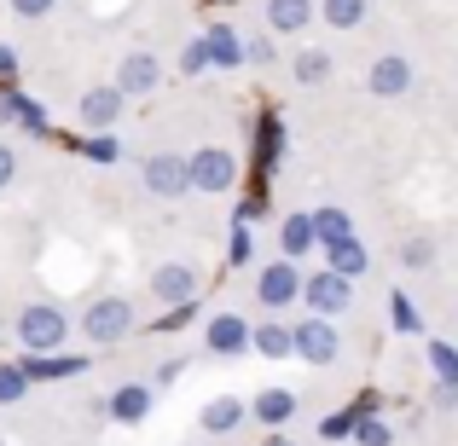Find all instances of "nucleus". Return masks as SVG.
Segmentation results:
<instances>
[{
  "mask_svg": "<svg viewBox=\"0 0 458 446\" xmlns=\"http://www.w3.org/2000/svg\"><path fill=\"white\" fill-rule=\"evenodd\" d=\"M123 105H128V93L116 88V81H105V88H88V93H81L76 116H81V128H93V134H111V128L123 122Z\"/></svg>",
  "mask_w": 458,
  "mask_h": 446,
  "instance_id": "obj_10",
  "label": "nucleus"
},
{
  "mask_svg": "<svg viewBox=\"0 0 458 446\" xmlns=\"http://www.w3.org/2000/svg\"><path fill=\"white\" fill-rule=\"evenodd\" d=\"M401 267H406V273L436 267V244H429V238H406V244H401Z\"/></svg>",
  "mask_w": 458,
  "mask_h": 446,
  "instance_id": "obj_32",
  "label": "nucleus"
},
{
  "mask_svg": "<svg viewBox=\"0 0 458 446\" xmlns=\"http://www.w3.org/2000/svg\"><path fill=\"white\" fill-rule=\"evenodd\" d=\"M279 156H284V122L267 111V116H261V128H256V174H273Z\"/></svg>",
  "mask_w": 458,
  "mask_h": 446,
  "instance_id": "obj_20",
  "label": "nucleus"
},
{
  "mask_svg": "<svg viewBox=\"0 0 458 446\" xmlns=\"http://www.w3.org/2000/svg\"><path fill=\"white\" fill-rule=\"evenodd\" d=\"M267 446H302V441H284V435H273V441H267Z\"/></svg>",
  "mask_w": 458,
  "mask_h": 446,
  "instance_id": "obj_42",
  "label": "nucleus"
},
{
  "mask_svg": "<svg viewBox=\"0 0 458 446\" xmlns=\"http://www.w3.org/2000/svg\"><path fill=\"white\" fill-rule=\"evenodd\" d=\"M313 23V0H267V29L273 35H296Z\"/></svg>",
  "mask_w": 458,
  "mask_h": 446,
  "instance_id": "obj_22",
  "label": "nucleus"
},
{
  "mask_svg": "<svg viewBox=\"0 0 458 446\" xmlns=\"http://www.w3.org/2000/svg\"><path fill=\"white\" fill-rule=\"evenodd\" d=\"M319 18L331 29H360L366 23V0H319Z\"/></svg>",
  "mask_w": 458,
  "mask_h": 446,
  "instance_id": "obj_26",
  "label": "nucleus"
},
{
  "mask_svg": "<svg viewBox=\"0 0 458 446\" xmlns=\"http://www.w3.org/2000/svg\"><path fill=\"white\" fill-rule=\"evenodd\" d=\"M53 6H58V0H12V12H18V18H53Z\"/></svg>",
  "mask_w": 458,
  "mask_h": 446,
  "instance_id": "obj_37",
  "label": "nucleus"
},
{
  "mask_svg": "<svg viewBox=\"0 0 458 446\" xmlns=\"http://www.w3.org/2000/svg\"><path fill=\"white\" fill-rule=\"evenodd\" d=\"M116 88H123L128 99H151V93L163 88V58L146 53V46H140V53H128L123 64H116Z\"/></svg>",
  "mask_w": 458,
  "mask_h": 446,
  "instance_id": "obj_11",
  "label": "nucleus"
},
{
  "mask_svg": "<svg viewBox=\"0 0 458 446\" xmlns=\"http://www.w3.org/2000/svg\"><path fill=\"white\" fill-rule=\"evenodd\" d=\"M12 180H18V151H12V146H0V191H6Z\"/></svg>",
  "mask_w": 458,
  "mask_h": 446,
  "instance_id": "obj_41",
  "label": "nucleus"
},
{
  "mask_svg": "<svg viewBox=\"0 0 458 446\" xmlns=\"http://www.w3.org/2000/svg\"><path fill=\"white\" fill-rule=\"evenodd\" d=\"M389 324H394L401 336H418V331H424V319H418V307H412V296H406V290L389 296Z\"/></svg>",
  "mask_w": 458,
  "mask_h": 446,
  "instance_id": "obj_29",
  "label": "nucleus"
},
{
  "mask_svg": "<svg viewBox=\"0 0 458 446\" xmlns=\"http://www.w3.org/2000/svg\"><path fill=\"white\" fill-rule=\"evenodd\" d=\"M244 417H250V406L238 400V394H215V400L203 406L198 424H203V435H233V429L244 424Z\"/></svg>",
  "mask_w": 458,
  "mask_h": 446,
  "instance_id": "obj_17",
  "label": "nucleus"
},
{
  "mask_svg": "<svg viewBox=\"0 0 458 446\" xmlns=\"http://www.w3.org/2000/svg\"><path fill=\"white\" fill-rule=\"evenodd\" d=\"M209 64H215V58H209V41H203V35H191V41L180 46V76H203Z\"/></svg>",
  "mask_w": 458,
  "mask_h": 446,
  "instance_id": "obj_31",
  "label": "nucleus"
},
{
  "mask_svg": "<svg viewBox=\"0 0 458 446\" xmlns=\"http://www.w3.org/2000/svg\"><path fill=\"white\" fill-rule=\"evenodd\" d=\"M140 186L151 191V198H186L191 191V156L180 151H157L140 163Z\"/></svg>",
  "mask_w": 458,
  "mask_h": 446,
  "instance_id": "obj_5",
  "label": "nucleus"
},
{
  "mask_svg": "<svg viewBox=\"0 0 458 446\" xmlns=\"http://www.w3.org/2000/svg\"><path fill=\"white\" fill-rule=\"evenodd\" d=\"M313 232H319V249L336 244V238H354V221L343 209H313Z\"/></svg>",
  "mask_w": 458,
  "mask_h": 446,
  "instance_id": "obj_27",
  "label": "nucleus"
},
{
  "mask_svg": "<svg viewBox=\"0 0 458 446\" xmlns=\"http://www.w3.org/2000/svg\"><path fill=\"white\" fill-rule=\"evenodd\" d=\"M394 441V429L383 424V417H360V429H354V446H389Z\"/></svg>",
  "mask_w": 458,
  "mask_h": 446,
  "instance_id": "obj_33",
  "label": "nucleus"
},
{
  "mask_svg": "<svg viewBox=\"0 0 458 446\" xmlns=\"http://www.w3.org/2000/svg\"><path fill=\"white\" fill-rule=\"evenodd\" d=\"M348 301H354V279H343V273H308L302 284V307L319 313V319H336V313H348Z\"/></svg>",
  "mask_w": 458,
  "mask_h": 446,
  "instance_id": "obj_7",
  "label": "nucleus"
},
{
  "mask_svg": "<svg viewBox=\"0 0 458 446\" xmlns=\"http://www.w3.org/2000/svg\"><path fill=\"white\" fill-rule=\"evenodd\" d=\"M238 174H244V163H238L226 146L191 151V191H203V198H226V191L238 186Z\"/></svg>",
  "mask_w": 458,
  "mask_h": 446,
  "instance_id": "obj_3",
  "label": "nucleus"
},
{
  "mask_svg": "<svg viewBox=\"0 0 458 446\" xmlns=\"http://www.w3.org/2000/svg\"><path fill=\"white\" fill-rule=\"evenodd\" d=\"M325 267L343 273V279H360V273H366V244H360V238H336V244H325Z\"/></svg>",
  "mask_w": 458,
  "mask_h": 446,
  "instance_id": "obj_24",
  "label": "nucleus"
},
{
  "mask_svg": "<svg viewBox=\"0 0 458 446\" xmlns=\"http://www.w3.org/2000/svg\"><path fill=\"white\" fill-rule=\"evenodd\" d=\"M88 156H93V163H116V139L111 134H93L88 139Z\"/></svg>",
  "mask_w": 458,
  "mask_h": 446,
  "instance_id": "obj_38",
  "label": "nucleus"
},
{
  "mask_svg": "<svg viewBox=\"0 0 458 446\" xmlns=\"http://www.w3.org/2000/svg\"><path fill=\"white\" fill-rule=\"evenodd\" d=\"M371 406H377V394H360V400L343 406V412H325L319 417V441H354L360 417H371Z\"/></svg>",
  "mask_w": 458,
  "mask_h": 446,
  "instance_id": "obj_16",
  "label": "nucleus"
},
{
  "mask_svg": "<svg viewBox=\"0 0 458 446\" xmlns=\"http://www.w3.org/2000/svg\"><path fill=\"white\" fill-rule=\"evenodd\" d=\"M191 319H198V301H186V307H168L163 319L151 324V331H180V324H191Z\"/></svg>",
  "mask_w": 458,
  "mask_h": 446,
  "instance_id": "obj_36",
  "label": "nucleus"
},
{
  "mask_svg": "<svg viewBox=\"0 0 458 446\" xmlns=\"http://www.w3.org/2000/svg\"><path fill=\"white\" fill-rule=\"evenodd\" d=\"M331 53H319V46H308V53H296L291 58V76L302 81V88H319V81H331Z\"/></svg>",
  "mask_w": 458,
  "mask_h": 446,
  "instance_id": "obj_25",
  "label": "nucleus"
},
{
  "mask_svg": "<svg viewBox=\"0 0 458 446\" xmlns=\"http://www.w3.org/2000/svg\"><path fill=\"white\" fill-rule=\"evenodd\" d=\"M250 348H256L261 359H291V354H296V331H291L284 319H261V324H256V342H250Z\"/></svg>",
  "mask_w": 458,
  "mask_h": 446,
  "instance_id": "obj_19",
  "label": "nucleus"
},
{
  "mask_svg": "<svg viewBox=\"0 0 458 446\" xmlns=\"http://www.w3.org/2000/svg\"><path fill=\"white\" fill-rule=\"evenodd\" d=\"M250 417H261L267 429H284V424L296 417V394H291V389H261L256 406H250Z\"/></svg>",
  "mask_w": 458,
  "mask_h": 446,
  "instance_id": "obj_21",
  "label": "nucleus"
},
{
  "mask_svg": "<svg viewBox=\"0 0 458 446\" xmlns=\"http://www.w3.org/2000/svg\"><path fill=\"white\" fill-rule=\"evenodd\" d=\"M0 122H23L35 139H53V122H47V111L35 99H23L18 88H6V99H0Z\"/></svg>",
  "mask_w": 458,
  "mask_h": 446,
  "instance_id": "obj_15",
  "label": "nucleus"
},
{
  "mask_svg": "<svg viewBox=\"0 0 458 446\" xmlns=\"http://www.w3.org/2000/svg\"><path fill=\"white\" fill-rule=\"evenodd\" d=\"M146 290H151V301H163V307H186V301H198V290H203V273L191 267V261H163Z\"/></svg>",
  "mask_w": 458,
  "mask_h": 446,
  "instance_id": "obj_6",
  "label": "nucleus"
},
{
  "mask_svg": "<svg viewBox=\"0 0 458 446\" xmlns=\"http://www.w3.org/2000/svg\"><path fill=\"white\" fill-rule=\"evenodd\" d=\"M18 366L30 383H58V377H81L88 354H18Z\"/></svg>",
  "mask_w": 458,
  "mask_h": 446,
  "instance_id": "obj_14",
  "label": "nucleus"
},
{
  "mask_svg": "<svg viewBox=\"0 0 458 446\" xmlns=\"http://www.w3.org/2000/svg\"><path fill=\"white\" fill-rule=\"evenodd\" d=\"M203 41H209V58L221 70H238V64H244V41H238L233 23H209V29H203Z\"/></svg>",
  "mask_w": 458,
  "mask_h": 446,
  "instance_id": "obj_23",
  "label": "nucleus"
},
{
  "mask_svg": "<svg viewBox=\"0 0 458 446\" xmlns=\"http://www.w3.org/2000/svg\"><path fill=\"white\" fill-rule=\"evenodd\" d=\"M30 394V377H23L18 359H0V406H18Z\"/></svg>",
  "mask_w": 458,
  "mask_h": 446,
  "instance_id": "obj_30",
  "label": "nucleus"
},
{
  "mask_svg": "<svg viewBox=\"0 0 458 446\" xmlns=\"http://www.w3.org/2000/svg\"><path fill=\"white\" fill-rule=\"evenodd\" d=\"M406 88H412V64H406L401 53H383L377 64L366 70V93L371 99H401Z\"/></svg>",
  "mask_w": 458,
  "mask_h": 446,
  "instance_id": "obj_12",
  "label": "nucleus"
},
{
  "mask_svg": "<svg viewBox=\"0 0 458 446\" xmlns=\"http://www.w3.org/2000/svg\"><path fill=\"white\" fill-rule=\"evenodd\" d=\"M18 81V46H0V88Z\"/></svg>",
  "mask_w": 458,
  "mask_h": 446,
  "instance_id": "obj_40",
  "label": "nucleus"
},
{
  "mask_svg": "<svg viewBox=\"0 0 458 446\" xmlns=\"http://www.w3.org/2000/svg\"><path fill=\"white\" fill-rule=\"evenodd\" d=\"M250 342H256V324L244 319V313H209V324H203V348L209 354H221V359H233V354H250Z\"/></svg>",
  "mask_w": 458,
  "mask_h": 446,
  "instance_id": "obj_9",
  "label": "nucleus"
},
{
  "mask_svg": "<svg viewBox=\"0 0 458 446\" xmlns=\"http://www.w3.org/2000/svg\"><path fill=\"white\" fill-rule=\"evenodd\" d=\"M18 348L23 354H58L64 348V336H70V313L58 307V301H30V307L18 313Z\"/></svg>",
  "mask_w": 458,
  "mask_h": 446,
  "instance_id": "obj_1",
  "label": "nucleus"
},
{
  "mask_svg": "<svg viewBox=\"0 0 458 446\" xmlns=\"http://www.w3.org/2000/svg\"><path fill=\"white\" fill-rule=\"evenodd\" d=\"M244 58H250V64H273V41H267V35L244 41Z\"/></svg>",
  "mask_w": 458,
  "mask_h": 446,
  "instance_id": "obj_39",
  "label": "nucleus"
},
{
  "mask_svg": "<svg viewBox=\"0 0 458 446\" xmlns=\"http://www.w3.org/2000/svg\"><path fill=\"white\" fill-rule=\"evenodd\" d=\"M128 331H134V301H123V296H99V301H88V313H81V336H88L93 348L123 342Z\"/></svg>",
  "mask_w": 458,
  "mask_h": 446,
  "instance_id": "obj_2",
  "label": "nucleus"
},
{
  "mask_svg": "<svg viewBox=\"0 0 458 446\" xmlns=\"http://www.w3.org/2000/svg\"><path fill=\"white\" fill-rule=\"evenodd\" d=\"M302 284H308V273L296 267V261H267V267L256 273V301L267 313H284V307H296V301H302Z\"/></svg>",
  "mask_w": 458,
  "mask_h": 446,
  "instance_id": "obj_4",
  "label": "nucleus"
},
{
  "mask_svg": "<svg viewBox=\"0 0 458 446\" xmlns=\"http://www.w3.org/2000/svg\"><path fill=\"white\" fill-rule=\"evenodd\" d=\"M0 336H6V319H0Z\"/></svg>",
  "mask_w": 458,
  "mask_h": 446,
  "instance_id": "obj_43",
  "label": "nucleus"
},
{
  "mask_svg": "<svg viewBox=\"0 0 458 446\" xmlns=\"http://www.w3.org/2000/svg\"><path fill=\"white\" fill-rule=\"evenodd\" d=\"M279 249H284V261H302L319 249V232H313V215H284V226H279Z\"/></svg>",
  "mask_w": 458,
  "mask_h": 446,
  "instance_id": "obj_18",
  "label": "nucleus"
},
{
  "mask_svg": "<svg viewBox=\"0 0 458 446\" xmlns=\"http://www.w3.org/2000/svg\"><path fill=\"white\" fill-rule=\"evenodd\" d=\"M429 371H436V383H447V389H458V348L453 342H429Z\"/></svg>",
  "mask_w": 458,
  "mask_h": 446,
  "instance_id": "obj_28",
  "label": "nucleus"
},
{
  "mask_svg": "<svg viewBox=\"0 0 458 446\" xmlns=\"http://www.w3.org/2000/svg\"><path fill=\"white\" fill-rule=\"evenodd\" d=\"M151 406H157L151 383H123V389H116L111 400H105V417H111V424H146Z\"/></svg>",
  "mask_w": 458,
  "mask_h": 446,
  "instance_id": "obj_13",
  "label": "nucleus"
},
{
  "mask_svg": "<svg viewBox=\"0 0 458 446\" xmlns=\"http://www.w3.org/2000/svg\"><path fill=\"white\" fill-rule=\"evenodd\" d=\"M250 256H256L250 226H233V238H226V267H250Z\"/></svg>",
  "mask_w": 458,
  "mask_h": 446,
  "instance_id": "obj_34",
  "label": "nucleus"
},
{
  "mask_svg": "<svg viewBox=\"0 0 458 446\" xmlns=\"http://www.w3.org/2000/svg\"><path fill=\"white\" fill-rule=\"evenodd\" d=\"M291 331H296V359H308V366H336V354H343V336H336L331 319L308 313V319H296Z\"/></svg>",
  "mask_w": 458,
  "mask_h": 446,
  "instance_id": "obj_8",
  "label": "nucleus"
},
{
  "mask_svg": "<svg viewBox=\"0 0 458 446\" xmlns=\"http://www.w3.org/2000/svg\"><path fill=\"white\" fill-rule=\"evenodd\" d=\"M261 215H267V198H261V191H250V198H238L233 226H250V221H261Z\"/></svg>",
  "mask_w": 458,
  "mask_h": 446,
  "instance_id": "obj_35",
  "label": "nucleus"
}]
</instances>
